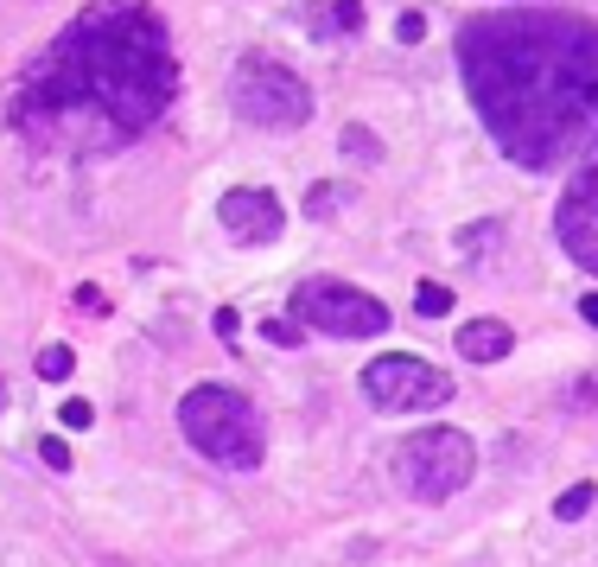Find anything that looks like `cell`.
I'll return each instance as SVG.
<instances>
[{
    "label": "cell",
    "mask_w": 598,
    "mask_h": 567,
    "mask_svg": "<svg viewBox=\"0 0 598 567\" xmlns=\"http://www.w3.org/2000/svg\"><path fill=\"white\" fill-rule=\"evenodd\" d=\"M179 427H185V440L198 446L204 459H217V466H230V472H255L261 446H268V440H261V415L249 408V395H236L223 383L191 389L179 402Z\"/></svg>",
    "instance_id": "3"
},
{
    "label": "cell",
    "mask_w": 598,
    "mask_h": 567,
    "mask_svg": "<svg viewBox=\"0 0 598 567\" xmlns=\"http://www.w3.org/2000/svg\"><path fill=\"white\" fill-rule=\"evenodd\" d=\"M459 71L503 160L554 173L598 134V26L573 13H478L459 32Z\"/></svg>",
    "instance_id": "2"
},
{
    "label": "cell",
    "mask_w": 598,
    "mask_h": 567,
    "mask_svg": "<svg viewBox=\"0 0 598 567\" xmlns=\"http://www.w3.org/2000/svg\"><path fill=\"white\" fill-rule=\"evenodd\" d=\"M414 306H420V313H427V319L452 313V287H439V281H420V287H414Z\"/></svg>",
    "instance_id": "16"
},
{
    "label": "cell",
    "mask_w": 598,
    "mask_h": 567,
    "mask_svg": "<svg viewBox=\"0 0 598 567\" xmlns=\"http://www.w3.org/2000/svg\"><path fill=\"white\" fill-rule=\"evenodd\" d=\"M554 236H560V249H567L579 268L598 274V147L586 153V166L573 173V185L560 192Z\"/></svg>",
    "instance_id": "8"
},
{
    "label": "cell",
    "mask_w": 598,
    "mask_h": 567,
    "mask_svg": "<svg viewBox=\"0 0 598 567\" xmlns=\"http://www.w3.org/2000/svg\"><path fill=\"white\" fill-rule=\"evenodd\" d=\"M579 319H586V325H598V294H586V300H579Z\"/></svg>",
    "instance_id": "21"
},
{
    "label": "cell",
    "mask_w": 598,
    "mask_h": 567,
    "mask_svg": "<svg viewBox=\"0 0 598 567\" xmlns=\"http://www.w3.org/2000/svg\"><path fill=\"white\" fill-rule=\"evenodd\" d=\"M70 370H77V351H70V345H45L39 351V376H45V383H70Z\"/></svg>",
    "instance_id": "13"
},
{
    "label": "cell",
    "mask_w": 598,
    "mask_h": 567,
    "mask_svg": "<svg viewBox=\"0 0 598 567\" xmlns=\"http://www.w3.org/2000/svg\"><path fill=\"white\" fill-rule=\"evenodd\" d=\"M217 217H223V230H230L236 243H274L280 223H287V217H280V198L261 192V185H236V192H223Z\"/></svg>",
    "instance_id": "9"
},
{
    "label": "cell",
    "mask_w": 598,
    "mask_h": 567,
    "mask_svg": "<svg viewBox=\"0 0 598 567\" xmlns=\"http://www.w3.org/2000/svg\"><path fill=\"white\" fill-rule=\"evenodd\" d=\"M427 39V13H401L395 20V45H420Z\"/></svg>",
    "instance_id": "17"
},
{
    "label": "cell",
    "mask_w": 598,
    "mask_h": 567,
    "mask_svg": "<svg viewBox=\"0 0 598 567\" xmlns=\"http://www.w3.org/2000/svg\"><path fill=\"white\" fill-rule=\"evenodd\" d=\"M592 497H598V485H573V491H560L554 497V523H579L592 510Z\"/></svg>",
    "instance_id": "12"
},
{
    "label": "cell",
    "mask_w": 598,
    "mask_h": 567,
    "mask_svg": "<svg viewBox=\"0 0 598 567\" xmlns=\"http://www.w3.org/2000/svg\"><path fill=\"white\" fill-rule=\"evenodd\" d=\"M350 204V185H312L306 192V217H331V211H344Z\"/></svg>",
    "instance_id": "14"
},
{
    "label": "cell",
    "mask_w": 598,
    "mask_h": 567,
    "mask_svg": "<svg viewBox=\"0 0 598 567\" xmlns=\"http://www.w3.org/2000/svg\"><path fill=\"white\" fill-rule=\"evenodd\" d=\"M363 395L389 415H420V408H446L452 402V376L433 370L427 357H408V351H389L376 364H363Z\"/></svg>",
    "instance_id": "7"
},
{
    "label": "cell",
    "mask_w": 598,
    "mask_h": 567,
    "mask_svg": "<svg viewBox=\"0 0 598 567\" xmlns=\"http://www.w3.org/2000/svg\"><path fill=\"white\" fill-rule=\"evenodd\" d=\"M357 26H363V7H357V0H331L325 20H319V32H357Z\"/></svg>",
    "instance_id": "15"
},
{
    "label": "cell",
    "mask_w": 598,
    "mask_h": 567,
    "mask_svg": "<svg viewBox=\"0 0 598 567\" xmlns=\"http://www.w3.org/2000/svg\"><path fill=\"white\" fill-rule=\"evenodd\" d=\"M261 332H268L274 345H299V325H287V319H268V325H261Z\"/></svg>",
    "instance_id": "20"
},
{
    "label": "cell",
    "mask_w": 598,
    "mask_h": 567,
    "mask_svg": "<svg viewBox=\"0 0 598 567\" xmlns=\"http://www.w3.org/2000/svg\"><path fill=\"white\" fill-rule=\"evenodd\" d=\"M179 90L153 7H90L45 45L13 96V128L51 153H115L140 141Z\"/></svg>",
    "instance_id": "1"
},
{
    "label": "cell",
    "mask_w": 598,
    "mask_h": 567,
    "mask_svg": "<svg viewBox=\"0 0 598 567\" xmlns=\"http://www.w3.org/2000/svg\"><path fill=\"white\" fill-rule=\"evenodd\" d=\"M471 466H478V453L459 427H420L395 446V485L420 504H446L452 491H465Z\"/></svg>",
    "instance_id": "4"
},
{
    "label": "cell",
    "mask_w": 598,
    "mask_h": 567,
    "mask_svg": "<svg viewBox=\"0 0 598 567\" xmlns=\"http://www.w3.org/2000/svg\"><path fill=\"white\" fill-rule=\"evenodd\" d=\"M58 421L70 427V434H83V427H96V408H90V402H64V408H58Z\"/></svg>",
    "instance_id": "18"
},
{
    "label": "cell",
    "mask_w": 598,
    "mask_h": 567,
    "mask_svg": "<svg viewBox=\"0 0 598 567\" xmlns=\"http://www.w3.org/2000/svg\"><path fill=\"white\" fill-rule=\"evenodd\" d=\"M230 109L249 128H306L312 122V90L274 58H242L230 77Z\"/></svg>",
    "instance_id": "5"
},
{
    "label": "cell",
    "mask_w": 598,
    "mask_h": 567,
    "mask_svg": "<svg viewBox=\"0 0 598 567\" xmlns=\"http://www.w3.org/2000/svg\"><path fill=\"white\" fill-rule=\"evenodd\" d=\"M509 325L503 319H471L459 325V357H471V364H497V357H509Z\"/></svg>",
    "instance_id": "10"
},
{
    "label": "cell",
    "mask_w": 598,
    "mask_h": 567,
    "mask_svg": "<svg viewBox=\"0 0 598 567\" xmlns=\"http://www.w3.org/2000/svg\"><path fill=\"white\" fill-rule=\"evenodd\" d=\"M338 147H344V160H357V166H382V141L369 128H357V122L338 134Z\"/></svg>",
    "instance_id": "11"
},
{
    "label": "cell",
    "mask_w": 598,
    "mask_h": 567,
    "mask_svg": "<svg viewBox=\"0 0 598 567\" xmlns=\"http://www.w3.org/2000/svg\"><path fill=\"white\" fill-rule=\"evenodd\" d=\"M293 319L312 325L325 338H376L389 332V306L363 287H344V281H306L293 294Z\"/></svg>",
    "instance_id": "6"
},
{
    "label": "cell",
    "mask_w": 598,
    "mask_h": 567,
    "mask_svg": "<svg viewBox=\"0 0 598 567\" xmlns=\"http://www.w3.org/2000/svg\"><path fill=\"white\" fill-rule=\"evenodd\" d=\"M39 459H45L51 472H70V446H64L58 434H45V440H39Z\"/></svg>",
    "instance_id": "19"
}]
</instances>
